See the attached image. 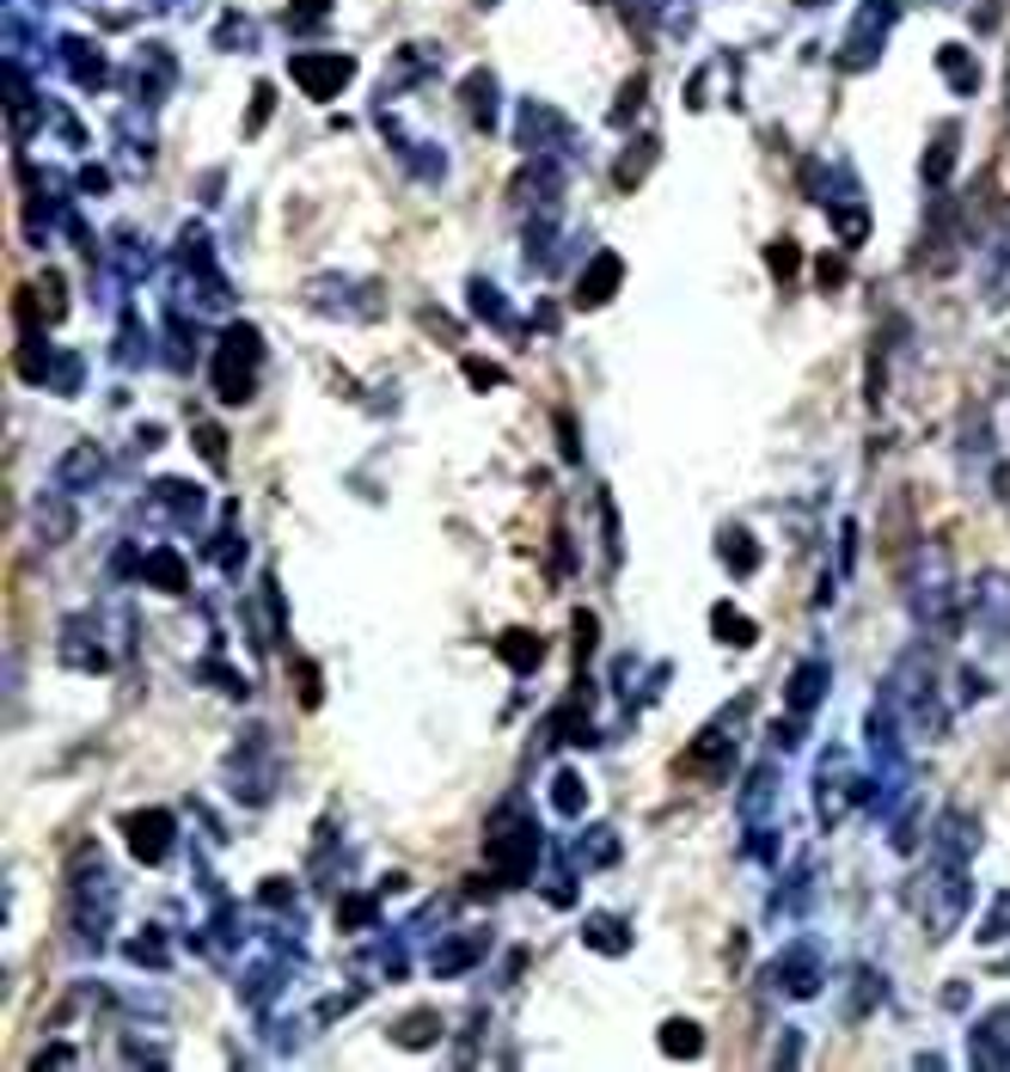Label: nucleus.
<instances>
[{"instance_id":"3","label":"nucleus","mask_w":1010,"mask_h":1072,"mask_svg":"<svg viewBox=\"0 0 1010 1072\" xmlns=\"http://www.w3.org/2000/svg\"><path fill=\"white\" fill-rule=\"evenodd\" d=\"M967 907H974L967 864H949V858H937L931 883L918 888V914H925V932H931V938H949V932H955V926L967 919Z\"/></svg>"},{"instance_id":"42","label":"nucleus","mask_w":1010,"mask_h":1072,"mask_svg":"<svg viewBox=\"0 0 1010 1072\" xmlns=\"http://www.w3.org/2000/svg\"><path fill=\"white\" fill-rule=\"evenodd\" d=\"M215 564H221V570H239V564H246V545H239L234 533H221V545H215Z\"/></svg>"},{"instance_id":"31","label":"nucleus","mask_w":1010,"mask_h":1072,"mask_svg":"<svg viewBox=\"0 0 1010 1072\" xmlns=\"http://www.w3.org/2000/svg\"><path fill=\"white\" fill-rule=\"evenodd\" d=\"M765 264H772L777 282H791L796 270H803V251H796V239H772V246H765Z\"/></svg>"},{"instance_id":"1","label":"nucleus","mask_w":1010,"mask_h":1072,"mask_svg":"<svg viewBox=\"0 0 1010 1072\" xmlns=\"http://www.w3.org/2000/svg\"><path fill=\"white\" fill-rule=\"evenodd\" d=\"M484 858H490V876L497 883H527L533 864H539V827L521 803H502L490 815V834H484Z\"/></svg>"},{"instance_id":"12","label":"nucleus","mask_w":1010,"mask_h":1072,"mask_svg":"<svg viewBox=\"0 0 1010 1072\" xmlns=\"http://www.w3.org/2000/svg\"><path fill=\"white\" fill-rule=\"evenodd\" d=\"M484 950H490V932H453L448 944L429 956V975H441V980L466 975L472 963H484Z\"/></svg>"},{"instance_id":"39","label":"nucleus","mask_w":1010,"mask_h":1072,"mask_svg":"<svg viewBox=\"0 0 1010 1072\" xmlns=\"http://www.w3.org/2000/svg\"><path fill=\"white\" fill-rule=\"evenodd\" d=\"M295 681H300V705L319 711V669H312V662H295Z\"/></svg>"},{"instance_id":"37","label":"nucleus","mask_w":1010,"mask_h":1072,"mask_svg":"<svg viewBox=\"0 0 1010 1072\" xmlns=\"http://www.w3.org/2000/svg\"><path fill=\"white\" fill-rule=\"evenodd\" d=\"M129 963H141V968H166V944H159V938H129Z\"/></svg>"},{"instance_id":"25","label":"nucleus","mask_w":1010,"mask_h":1072,"mask_svg":"<svg viewBox=\"0 0 1010 1072\" xmlns=\"http://www.w3.org/2000/svg\"><path fill=\"white\" fill-rule=\"evenodd\" d=\"M436 1036H441V1017H436V1011H411V1017H399V1029H392V1041H399V1048H429Z\"/></svg>"},{"instance_id":"5","label":"nucleus","mask_w":1010,"mask_h":1072,"mask_svg":"<svg viewBox=\"0 0 1010 1072\" xmlns=\"http://www.w3.org/2000/svg\"><path fill=\"white\" fill-rule=\"evenodd\" d=\"M906 601H913V613L931 632H943L949 620H955V582H949V552L943 545H925L913 558V589H906Z\"/></svg>"},{"instance_id":"20","label":"nucleus","mask_w":1010,"mask_h":1072,"mask_svg":"<svg viewBox=\"0 0 1010 1072\" xmlns=\"http://www.w3.org/2000/svg\"><path fill=\"white\" fill-rule=\"evenodd\" d=\"M711 632L723 637V644H729V650H747V644H753V637H760V625L747 620V613H741V606H735V601H716V613H711Z\"/></svg>"},{"instance_id":"33","label":"nucleus","mask_w":1010,"mask_h":1072,"mask_svg":"<svg viewBox=\"0 0 1010 1072\" xmlns=\"http://www.w3.org/2000/svg\"><path fill=\"white\" fill-rule=\"evenodd\" d=\"M197 453H202V460H209V467H227V436H221V429H215V423H197Z\"/></svg>"},{"instance_id":"17","label":"nucleus","mask_w":1010,"mask_h":1072,"mask_svg":"<svg viewBox=\"0 0 1010 1072\" xmlns=\"http://www.w3.org/2000/svg\"><path fill=\"white\" fill-rule=\"evenodd\" d=\"M98 472H105V453H98L93 441H80V448H68L62 460H56V484H62V491H93Z\"/></svg>"},{"instance_id":"18","label":"nucleus","mask_w":1010,"mask_h":1072,"mask_svg":"<svg viewBox=\"0 0 1010 1072\" xmlns=\"http://www.w3.org/2000/svg\"><path fill=\"white\" fill-rule=\"evenodd\" d=\"M141 582H154L159 594H185L190 589V564L171 552V545H159V552H147L141 558Z\"/></svg>"},{"instance_id":"27","label":"nucleus","mask_w":1010,"mask_h":1072,"mask_svg":"<svg viewBox=\"0 0 1010 1072\" xmlns=\"http://www.w3.org/2000/svg\"><path fill=\"white\" fill-rule=\"evenodd\" d=\"M937 68H943V80H949V86H962V93H974V86H979V68H974V56H967V49H943V56H937Z\"/></svg>"},{"instance_id":"38","label":"nucleus","mask_w":1010,"mask_h":1072,"mask_svg":"<svg viewBox=\"0 0 1010 1072\" xmlns=\"http://www.w3.org/2000/svg\"><path fill=\"white\" fill-rule=\"evenodd\" d=\"M368 919H373V902H368V895H349V902L337 907V926H343V932H356V926H368Z\"/></svg>"},{"instance_id":"13","label":"nucleus","mask_w":1010,"mask_h":1072,"mask_svg":"<svg viewBox=\"0 0 1010 1072\" xmlns=\"http://www.w3.org/2000/svg\"><path fill=\"white\" fill-rule=\"evenodd\" d=\"M979 846V822L967 815V809H943V822H937V858H949V864H967Z\"/></svg>"},{"instance_id":"2","label":"nucleus","mask_w":1010,"mask_h":1072,"mask_svg":"<svg viewBox=\"0 0 1010 1072\" xmlns=\"http://www.w3.org/2000/svg\"><path fill=\"white\" fill-rule=\"evenodd\" d=\"M110 907H117V883H110L98 846L74 852V938L86 950H98L110 938Z\"/></svg>"},{"instance_id":"28","label":"nucleus","mask_w":1010,"mask_h":1072,"mask_svg":"<svg viewBox=\"0 0 1010 1072\" xmlns=\"http://www.w3.org/2000/svg\"><path fill=\"white\" fill-rule=\"evenodd\" d=\"M747 785H753V791H747V797H741V815H747V822H760V809H772V791H777V773H772V766H760V773L747 778Z\"/></svg>"},{"instance_id":"19","label":"nucleus","mask_w":1010,"mask_h":1072,"mask_svg":"<svg viewBox=\"0 0 1010 1072\" xmlns=\"http://www.w3.org/2000/svg\"><path fill=\"white\" fill-rule=\"evenodd\" d=\"M716 552H723L729 576H753V570H760V540H753L747 528H723V533H716Z\"/></svg>"},{"instance_id":"14","label":"nucleus","mask_w":1010,"mask_h":1072,"mask_svg":"<svg viewBox=\"0 0 1010 1072\" xmlns=\"http://www.w3.org/2000/svg\"><path fill=\"white\" fill-rule=\"evenodd\" d=\"M827 681H833V669L827 662H796L791 669V686H784V705H791V717H808L815 705L827 699Z\"/></svg>"},{"instance_id":"36","label":"nucleus","mask_w":1010,"mask_h":1072,"mask_svg":"<svg viewBox=\"0 0 1010 1072\" xmlns=\"http://www.w3.org/2000/svg\"><path fill=\"white\" fill-rule=\"evenodd\" d=\"M582 858H589V864H613V858H619V839L606 834V827H594V834L582 839Z\"/></svg>"},{"instance_id":"29","label":"nucleus","mask_w":1010,"mask_h":1072,"mask_svg":"<svg viewBox=\"0 0 1010 1072\" xmlns=\"http://www.w3.org/2000/svg\"><path fill=\"white\" fill-rule=\"evenodd\" d=\"M551 803H558V815H582V809H589L582 778H575V773H558V778H551Z\"/></svg>"},{"instance_id":"21","label":"nucleus","mask_w":1010,"mask_h":1072,"mask_svg":"<svg viewBox=\"0 0 1010 1072\" xmlns=\"http://www.w3.org/2000/svg\"><path fill=\"white\" fill-rule=\"evenodd\" d=\"M497 656L509 662V669L527 674V669H539V662H545V637L539 632H502L497 637Z\"/></svg>"},{"instance_id":"46","label":"nucleus","mask_w":1010,"mask_h":1072,"mask_svg":"<svg viewBox=\"0 0 1010 1072\" xmlns=\"http://www.w3.org/2000/svg\"><path fill=\"white\" fill-rule=\"evenodd\" d=\"M796 7H815V0H796Z\"/></svg>"},{"instance_id":"10","label":"nucleus","mask_w":1010,"mask_h":1072,"mask_svg":"<svg viewBox=\"0 0 1010 1072\" xmlns=\"http://www.w3.org/2000/svg\"><path fill=\"white\" fill-rule=\"evenodd\" d=\"M967 613H974V625L986 637H1005L1010 632V576L1005 570H986V576H979L974 606H967Z\"/></svg>"},{"instance_id":"9","label":"nucleus","mask_w":1010,"mask_h":1072,"mask_svg":"<svg viewBox=\"0 0 1010 1072\" xmlns=\"http://www.w3.org/2000/svg\"><path fill=\"white\" fill-rule=\"evenodd\" d=\"M894 0H864V13H857L852 25V49H845V68H870L876 62V49H882V32L894 25Z\"/></svg>"},{"instance_id":"15","label":"nucleus","mask_w":1010,"mask_h":1072,"mask_svg":"<svg viewBox=\"0 0 1010 1072\" xmlns=\"http://www.w3.org/2000/svg\"><path fill=\"white\" fill-rule=\"evenodd\" d=\"M619 282H625V264H619V251H601L589 270H582V282H575V301L582 307H601V301L619 295Z\"/></svg>"},{"instance_id":"26","label":"nucleus","mask_w":1010,"mask_h":1072,"mask_svg":"<svg viewBox=\"0 0 1010 1072\" xmlns=\"http://www.w3.org/2000/svg\"><path fill=\"white\" fill-rule=\"evenodd\" d=\"M650 166H655V141L643 136V141H631V154H625V166L613 172V178H619V190H638V185H643V172H650Z\"/></svg>"},{"instance_id":"44","label":"nucleus","mask_w":1010,"mask_h":1072,"mask_svg":"<svg viewBox=\"0 0 1010 1072\" xmlns=\"http://www.w3.org/2000/svg\"><path fill=\"white\" fill-rule=\"evenodd\" d=\"M44 533H49V540H62V533H68V509H62V503H44Z\"/></svg>"},{"instance_id":"35","label":"nucleus","mask_w":1010,"mask_h":1072,"mask_svg":"<svg viewBox=\"0 0 1010 1072\" xmlns=\"http://www.w3.org/2000/svg\"><path fill=\"white\" fill-rule=\"evenodd\" d=\"M833 227H840L845 246H857V239L870 234V215H864V209H833Z\"/></svg>"},{"instance_id":"43","label":"nucleus","mask_w":1010,"mask_h":1072,"mask_svg":"<svg viewBox=\"0 0 1010 1072\" xmlns=\"http://www.w3.org/2000/svg\"><path fill=\"white\" fill-rule=\"evenodd\" d=\"M466 380H472V387H502V368H490V362H472V356H466Z\"/></svg>"},{"instance_id":"6","label":"nucleus","mask_w":1010,"mask_h":1072,"mask_svg":"<svg viewBox=\"0 0 1010 1072\" xmlns=\"http://www.w3.org/2000/svg\"><path fill=\"white\" fill-rule=\"evenodd\" d=\"M852 803H864V778L852 773V754H845V747H827L821 785H815V815L833 827V822H845V809H852Z\"/></svg>"},{"instance_id":"16","label":"nucleus","mask_w":1010,"mask_h":1072,"mask_svg":"<svg viewBox=\"0 0 1010 1072\" xmlns=\"http://www.w3.org/2000/svg\"><path fill=\"white\" fill-rule=\"evenodd\" d=\"M1010 1011H993L986 1024L974 1029V1041H967V1060L974 1067H1010Z\"/></svg>"},{"instance_id":"32","label":"nucleus","mask_w":1010,"mask_h":1072,"mask_svg":"<svg viewBox=\"0 0 1010 1072\" xmlns=\"http://www.w3.org/2000/svg\"><path fill=\"white\" fill-rule=\"evenodd\" d=\"M466 110H472V123H478V129H490V74L466 80Z\"/></svg>"},{"instance_id":"23","label":"nucleus","mask_w":1010,"mask_h":1072,"mask_svg":"<svg viewBox=\"0 0 1010 1072\" xmlns=\"http://www.w3.org/2000/svg\"><path fill=\"white\" fill-rule=\"evenodd\" d=\"M582 938H589V950H601V956H625V950H631V926L613 919V914H594Z\"/></svg>"},{"instance_id":"45","label":"nucleus","mask_w":1010,"mask_h":1072,"mask_svg":"<svg viewBox=\"0 0 1010 1072\" xmlns=\"http://www.w3.org/2000/svg\"><path fill=\"white\" fill-rule=\"evenodd\" d=\"M295 7H300L307 19H312V13H331V0H295Z\"/></svg>"},{"instance_id":"8","label":"nucleus","mask_w":1010,"mask_h":1072,"mask_svg":"<svg viewBox=\"0 0 1010 1072\" xmlns=\"http://www.w3.org/2000/svg\"><path fill=\"white\" fill-rule=\"evenodd\" d=\"M772 980H784L791 999H815L821 993V950L808 944V938H796V944L772 963Z\"/></svg>"},{"instance_id":"7","label":"nucleus","mask_w":1010,"mask_h":1072,"mask_svg":"<svg viewBox=\"0 0 1010 1072\" xmlns=\"http://www.w3.org/2000/svg\"><path fill=\"white\" fill-rule=\"evenodd\" d=\"M123 846L135 864H166L171 846H178V815L171 809H135V815H123Z\"/></svg>"},{"instance_id":"30","label":"nucleus","mask_w":1010,"mask_h":1072,"mask_svg":"<svg viewBox=\"0 0 1010 1072\" xmlns=\"http://www.w3.org/2000/svg\"><path fill=\"white\" fill-rule=\"evenodd\" d=\"M19 374H25V380H49V374H56L49 368V343L37 338V331L25 338V350H19Z\"/></svg>"},{"instance_id":"41","label":"nucleus","mask_w":1010,"mask_h":1072,"mask_svg":"<svg viewBox=\"0 0 1010 1072\" xmlns=\"http://www.w3.org/2000/svg\"><path fill=\"white\" fill-rule=\"evenodd\" d=\"M270 98H276V86H258V93H251V117H246V136H258V129H264V117H270Z\"/></svg>"},{"instance_id":"22","label":"nucleus","mask_w":1010,"mask_h":1072,"mask_svg":"<svg viewBox=\"0 0 1010 1072\" xmlns=\"http://www.w3.org/2000/svg\"><path fill=\"white\" fill-rule=\"evenodd\" d=\"M154 503L166 515H178V521H197V515H202V491H197V484H185V479H159Z\"/></svg>"},{"instance_id":"24","label":"nucleus","mask_w":1010,"mask_h":1072,"mask_svg":"<svg viewBox=\"0 0 1010 1072\" xmlns=\"http://www.w3.org/2000/svg\"><path fill=\"white\" fill-rule=\"evenodd\" d=\"M662 1048H668L674 1060H699L704 1055V1029L692 1024V1017H668V1024H662Z\"/></svg>"},{"instance_id":"4","label":"nucleus","mask_w":1010,"mask_h":1072,"mask_svg":"<svg viewBox=\"0 0 1010 1072\" xmlns=\"http://www.w3.org/2000/svg\"><path fill=\"white\" fill-rule=\"evenodd\" d=\"M258 368H264V338L251 326H234L215 350V392L227 404H246L258 392Z\"/></svg>"},{"instance_id":"40","label":"nucleus","mask_w":1010,"mask_h":1072,"mask_svg":"<svg viewBox=\"0 0 1010 1072\" xmlns=\"http://www.w3.org/2000/svg\"><path fill=\"white\" fill-rule=\"evenodd\" d=\"M986 944H998V938H1010V895H998V907H993V919H986Z\"/></svg>"},{"instance_id":"34","label":"nucleus","mask_w":1010,"mask_h":1072,"mask_svg":"<svg viewBox=\"0 0 1010 1072\" xmlns=\"http://www.w3.org/2000/svg\"><path fill=\"white\" fill-rule=\"evenodd\" d=\"M949 166H955V141H949V136H937V148L925 154V178H931V185H943V178H949Z\"/></svg>"},{"instance_id":"11","label":"nucleus","mask_w":1010,"mask_h":1072,"mask_svg":"<svg viewBox=\"0 0 1010 1072\" xmlns=\"http://www.w3.org/2000/svg\"><path fill=\"white\" fill-rule=\"evenodd\" d=\"M349 74H356V62L349 56H295V80L307 86L312 98H331L349 86Z\"/></svg>"}]
</instances>
